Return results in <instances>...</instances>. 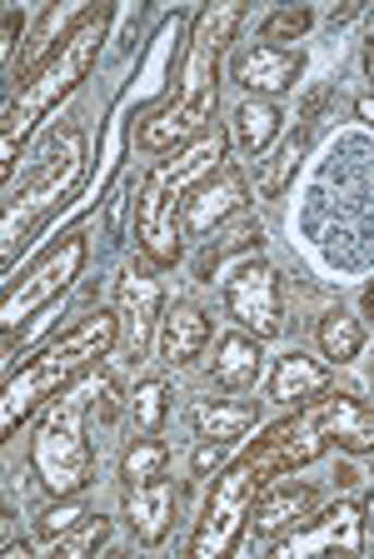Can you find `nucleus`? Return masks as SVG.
I'll return each mask as SVG.
<instances>
[{"instance_id": "nucleus-1", "label": "nucleus", "mask_w": 374, "mask_h": 559, "mask_svg": "<svg viewBox=\"0 0 374 559\" xmlns=\"http://www.w3.org/2000/svg\"><path fill=\"white\" fill-rule=\"evenodd\" d=\"M106 25H110V5H85L65 35H60V50L46 60V66L21 81L15 100L5 105V130H0V160H5V186L15 180V160H21V145L31 140V130L56 110L75 85L91 75L95 56H100V40H106Z\"/></svg>"}, {"instance_id": "nucleus-2", "label": "nucleus", "mask_w": 374, "mask_h": 559, "mask_svg": "<svg viewBox=\"0 0 374 559\" xmlns=\"http://www.w3.org/2000/svg\"><path fill=\"white\" fill-rule=\"evenodd\" d=\"M225 151H230V130L210 126L200 140H190L185 151H176L170 160H160L141 186V205H135V240L155 265H176L185 255V230H180V215H185V195L205 180V175L220 170Z\"/></svg>"}, {"instance_id": "nucleus-3", "label": "nucleus", "mask_w": 374, "mask_h": 559, "mask_svg": "<svg viewBox=\"0 0 374 559\" xmlns=\"http://www.w3.org/2000/svg\"><path fill=\"white\" fill-rule=\"evenodd\" d=\"M116 340H120V314L95 310V314H85L71 335H60L31 365H21L5 380V395H0V440H15V430H21L25 419L36 415L40 405H50L60 390H71L91 365L106 360L110 349H116Z\"/></svg>"}, {"instance_id": "nucleus-4", "label": "nucleus", "mask_w": 374, "mask_h": 559, "mask_svg": "<svg viewBox=\"0 0 374 559\" xmlns=\"http://www.w3.org/2000/svg\"><path fill=\"white\" fill-rule=\"evenodd\" d=\"M95 400H106V380H81L71 390H60L56 400L46 405L36 425V440H31V465H36L40 485L65 500V495H81L85 485L95 479V454L85 444V419H91Z\"/></svg>"}, {"instance_id": "nucleus-5", "label": "nucleus", "mask_w": 374, "mask_h": 559, "mask_svg": "<svg viewBox=\"0 0 374 559\" xmlns=\"http://www.w3.org/2000/svg\"><path fill=\"white\" fill-rule=\"evenodd\" d=\"M81 175H85V135L75 126H56L46 135V145H40V160L31 165V175H21L5 190V260L31 240V230L46 221L50 210L71 200Z\"/></svg>"}, {"instance_id": "nucleus-6", "label": "nucleus", "mask_w": 374, "mask_h": 559, "mask_svg": "<svg viewBox=\"0 0 374 559\" xmlns=\"http://www.w3.org/2000/svg\"><path fill=\"white\" fill-rule=\"evenodd\" d=\"M265 485H269V479L260 475L250 460H234V465H225L220 475H215V485H210L205 520L195 524L190 555H195V559L230 555V549L240 545V535H245V524H250V514H255V500H260V489H265Z\"/></svg>"}, {"instance_id": "nucleus-7", "label": "nucleus", "mask_w": 374, "mask_h": 559, "mask_svg": "<svg viewBox=\"0 0 374 559\" xmlns=\"http://www.w3.org/2000/svg\"><path fill=\"white\" fill-rule=\"evenodd\" d=\"M225 305L230 320L255 340H275L285 330V290H280V270L265 260H245L225 285Z\"/></svg>"}, {"instance_id": "nucleus-8", "label": "nucleus", "mask_w": 374, "mask_h": 559, "mask_svg": "<svg viewBox=\"0 0 374 559\" xmlns=\"http://www.w3.org/2000/svg\"><path fill=\"white\" fill-rule=\"evenodd\" d=\"M240 21H245V5H240V0H225V5H210V11L200 15L185 70H180V81H185L180 85V100H200V95L220 91V56L234 40Z\"/></svg>"}, {"instance_id": "nucleus-9", "label": "nucleus", "mask_w": 374, "mask_h": 559, "mask_svg": "<svg viewBox=\"0 0 374 559\" xmlns=\"http://www.w3.org/2000/svg\"><path fill=\"white\" fill-rule=\"evenodd\" d=\"M325 444H329V435L319 430L315 415L300 405L290 419L269 425V430L245 450V460H250V465H255L265 479H285V475H294L300 465L319 460V454H325Z\"/></svg>"}, {"instance_id": "nucleus-10", "label": "nucleus", "mask_w": 374, "mask_h": 559, "mask_svg": "<svg viewBox=\"0 0 374 559\" xmlns=\"http://www.w3.org/2000/svg\"><path fill=\"white\" fill-rule=\"evenodd\" d=\"M81 270H85V235H71V240H60L56 250H50V255L40 260V265L31 270V275H25L11 295H5V305H0L5 330H15L25 314H36L40 305H50L75 275H81Z\"/></svg>"}, {"instance_id": "nucleus-11", "label": "nucleus", "mask_w": 374, "mask_h": 559, "mask_svg": "<svg viewBox=\"0 0 374 559\" xmlns=\"http://www.w3.org/2000/svg\"><path fill=\"white\" fill-rule=\"evenodd\" d=\"M215 105H220V91L200 95V100H170V105H160V110L141 116V126H135V145H141V151H155V155L185 151L190 140H200L205 130H210Z\"/></svg>"}, {"instance_id": "nucleus-12", "label": "nucleus", "mask_w": 374, "mask_h": 559, "mask_svg": "<svg viewBox=\"0 0 374 559\" xmlns=\"http://www.w3.org/2000/svg\"><path fill=\"white\" fill-rule=\"evenodd\" d=\"M240 210H245V175H240V165H220V170L205 175V180L185 195L180 230L185 235H210L215 225L234 221Z\"/></svg>"}, {"instance_id": "nucleus-13", "label": "nucleus", "mask_w": 374, "mask_h": 559, "mask_svg": "<svg viewBox=\"0 0 374 559\" xmlns=\"http://www.w3.org/2000/svg\"><path fill=\"white\" fill-rule=\"evenodd\" d=\"M360 514H364V510H354V504H335V510L319 514L315 530L294 524V535L280 539V545H275V555H280V559H294V555H310V549H329V545H339V549H350V555H360V549H364V520H360Z\"/></svg>"}, {"instance_id": "nucleus-14", "label": "nucleus", "mask_w": 374, "mask_h": 559, "mask_svg": "<svg viewBox=\"0 0 374 559\" xmlns=\"http://www.w3.org/2000/svg\"><path fill=\"white\" fill-rule=\"evenodd\" d=\"M319 510V489L315 485H294L290 475L269 479L255 500V530L260 535H280V530H294V524H310Z\"/></svg>"}, {"instance_id": "nucleus-15", "label": "nucleus", "mask_w": 374, "mask_h": 559, "mask_svg": "<svg viewBox=\"0 0 374 559\" xmlns=\"http://www.w3.org/2000/svg\"><path fill=\"white\" fill-rule=\"evenodd\" d=\"M120 325L130 330V360L145 355V340H150V325H155V310H160V280L150 275L145 265H130L120 275Z\"/></svg>"}, {"instance_id": "nucleus-16", "label": "nucleus", "mask_w": 374, "mask_h": 559, "mask_svg": "<svg viewBox=\"0 0 374 559\" xmlns=\"http://www.w3.org/2000/svg\"><path fill=\"white\" fill-rule=\"evenodd\" d=\"M310 415L315 425L345 450H374V405H360L354 395H319L310 400Z\"/></svg>"}, {"instance_id": "nucleus-17", "label": "nucleus", "mask_w": 374, "mask_h": 559, "mask_svg": "<svg viewBox=\"0 0 374 559\" xmlns=\"http://www.w3.org/2000/svg\"><path fill=\"white\" fill-rule=\"evenodd\" d=\"M125 504H130V530L141 545H160L170 520H176V479L155 475L145 485H125Z\"/></svg>"}, {"instance_id": "nucleus-18", "label": "nucleus", "mask_w": 374, "mask_h": 559, "mask_svg": "<svg viewBox=\"0 0 374 559\" xmlns=\"http://www.w3.org/2000/svg\"><path fill=\"white\" fill-rule=\"evenodd\" d=\"M205 345H210V320H205L200 305H170L160 314V360L170 370L195 365L205 355Z\"/></svg>"}, {"instance_id": "nucleus-19", "label": "nucleus", "mask_w": 374, "mask_h": 559, "mask_svg": "<svg viewBox=\"0 0 374 559\" xmlns=\"http://www.w3.org/2000/svg\"><path fill=\"white\" fill-rule=\"evenodd\" d=\"M234 81L255 95H285L300 81V56L280 46H250L245 56L234 60Z\"/></svg>"}, {"instance_id": "nucleus-20", "label": "nucleus", "mask_w": 374, "mask_h": 559, "mask_svg": "<svg viewBox=\"0 0 374 559\" xmlns=\"http://www.w3.org/2000/svg\"><path fill=\"white\" fill-rule=\"evenodd\" d=\"M329 384V370L319 360H310V355H300V349H290L280 365H275V380H269V400H280V405H310V400L325 395Z\"/></svg>"}, {"instance_id": "nucleus-21", "label": "nucleus", "mask_w": 374, "mask_h": 559, "mask_svg": "<svg viewBox=\"0 0 374 559\" xmlns=\"http://www.w3.org/2000/svg\"><path fill=\"white\" fill-rule=\"evenodd\" d=\"M260 365H265L260 340L240 330V335H225L220 345H215L210 374H215V384H225V390H250V384L260 380Z\"/></svg>"}, {"instance_id": "nucleus-22", "label": "nucleus", "mask_w": 374, "mask_h": 559, "mask_svg": "<svg viewBox=\"0 0 374 559\" xmlns=\"http://www.w3.org/2000/svg\"><path fill=\"white\" fill-rule=\"evenodd\" d=\"M255 419H260L255 400H200V405H195L200 440H215V444L240 440L245 430H255Z\"/></svg>"}, {"instance_id": "nucleus-23", "label": "nucleus", "mask_w": 374, "mask_h": 559, "mask_svg": "<svg viewBox=\"0 0 374 559\" xmlns=\"http://www.w3.org/2000/svg\"><path fill=\"white\" fill-rule=\"evenodd\" d=\"M304 140H310V130L304 126H294L290 135L275 145V155L269 160H260V175H255V190L265 200H275L285 186H290V175H294V165H300V155H304Z\"/></svg>"}, {"instance_id": "nucleus-24", "label": "nucleus", "mask_w": 374, "mask_h": 559, "mask_svg": "<svg viewBox=\"0 0 374 559\" xmlns=\"http://www.w3.org/2000/svg\"><path fill=\"white\" fill-rule=\"evenodd\" d=\"M275 135H280V110L269 100H245L234 110V140H240L245 155H260Z\"/></svg>"}, {"instance_id": "nucleus-25", "label": "nucleus", "mask_w": 374, "mask_h": 559, "mask_svg": "<svg viewBox=\"0 0 374 559\" xmlns=\"http://www.w3.org/2000/svg\"><path fill=\"white\" fill-rule=\"evenodd\" d=\"M360 345H364L360 320H354L350 310H339V305H335V310L319 320V349H325V360L350 365L354 355H360Z\"/></svg>"}, {"instance_id": "nucleus-26", "label": "nucleus", "mask_w": 374, "mask_h": 559, "mask_svg": "<svg viewBox=\"0 0 374 559\" xmlns=\"http://www.w3.org/2000/svg\"><path fill=\"white\" fill-rule=\"evenodd\" d=\"M170 469V444H160V440H135L125 450V460H120V479L125 485H145V479H155V475H165Z\"/></svg>"}, {"instance_id": "nucleus-27", "label": "nucleus", "mask_w": 374, "mask_h": 559, "mask_svg": "<svg viewBox=\"0 0 374 559\" xmlns=\"http://www.w3.org/2000/svg\"><path fill=\"white\" fill-rule=\"evenodd\" d=\"M106 539H110V520H100V514H85L71 535H60L56 545H50V555H56V559H85V555H95V549L106 545Z\"/></svg>"}, {"instance_id": "nucleus-28", "label": "nucleus", "mask_w": 374, "mask_h": 559, "mask_svg": "<svg viewBox=\"0 0 374 559\" xmlns=\"http://www.w3.org/2000/svg\"><path fill=\"white\" fill-rule=\"evenodd\" d=\"M165 409H170V384H165V380H145L141 390L130 395V419H135V430H141V435L160 430Z\"/></svg>"}, {"instance_id": "nucleus-29", "label": "nucleus", "mask_w": 374, "mask_h": 559, "mask_svg": "<svg viewBox=\"0 0 374 559\" xmlns=\"http://www.w3.org/2000/svg\"><path fill=\"white\" fill-rule=\"evenodd\" d=\"M250 245H260V221H255V215H240V225H234L230 235H220V240H215L210 250L200 255V265H195V270H200V280L210 275V270L220 265L225 255H234V250H250Z\"/></svg>"}, {"instance_id": "nucleus-30", "label": "nucleus", "mask_w": 374, "mask_h": 559, "mask_svg": "<svg viewBox=\"0 0 374 559\" xmlns=\"http://www.w3.org/2000/svg\"><path fill=\"white\" fill-rule=\"evenodd\" d=\"M310 21H315V15L304 11V5H285V11H275L265 25H260V40L285 50V40H300V35L310 31Z\"/></svg>"}, {"instance_id": "nucleus-31", "label": "nucleus", "mask_w": 374, "mask_h": 559, "mask_svg": "<svg viewBox=\"0 0 374 559\" xmlns=\"http://www.w3.org/2000/svg\"><path fill=\"white\" fill-rule=\"evenodd\" d=\"M71 500H75V495H65L56 510H46V514L36 520V539H40V545H56L60 535H71L75 524L85 520V510H81V504H71Z\"/></svg>"}, {"instance_id": "nucleus-32", "label": "nucleus", "mask_w": 374, "mask_h": 559, "mask_svg": "<svg viewBox=\"0 0 374 559\" xmlns=\"http://www.w3.org/2000/svg\"><path fill=\"white\" fill-rule=\"evenodd\" d=\"M21 31H25V25H21V15H15V11H5V46H0V50H5V66H11V60H15V40H21Z\"/></svg>"}, {"instance_id": "nucleus-33", "label": "nucleus", "mask_w": 374, "mask_h": 559, "mask_svg": "<svg viewBox=\"0 0 374 559\" xmlns=\"http://www.w3.org/2000/svg\"><path fill=\"white\" fill-rule=\"evenodd\" d=\"M220 454H225V444L205 440V444H200V454H195V469H200V475H205V469H210V465H220Z\"/></svg>"}, {"instance_id": "nucleus-34", "label": "nucleus", "mask_w": 374, "mask_h": 559, "mask_svg": "<svg viewBox=\"0 0 374 559\" xmlns=\"http://www.w3.org/2000/svg\"><path fill=\"white\" fill-rule=\"evenodd\" d=\"M354 110H360V120H370V126H374V95H360V100H354Z\"/></svg>"}, {"instance_id": "nucleus-35", "label": "nucleus", "mask_w": 374, "mask_h": 559, "mask_svg": "<svg viewBox=\"0 0 374 559\" xmlns=\"http://www.w3.org/2000/svg\"><path fill=\"white\" fill-rule=\"evenodd\" d=\"M364 314H370V320H374V285H370V290H364Z\"/></svg>"}, {"instance_id": "nucleus-36", "label": "nucleus", "mask_w": 374, "mask_h": 559, "mask_svg": "<svg viewBox=\"0 0 374 559\" xmlns=\"http://www.w3.org/2000/svg\"><path fill=\"white\" fill-rule=\"evenodd\" d=\"M364 70H370V81H374V46L364 50Z\"/></svg>"}, {"instance_id": "nucleus-37", "label": "nucleus", "mask_w": 374, "mask_h": 559, "mask_svg": "<svg viewBox=\"0 0 374 559\" xmlns=\"http://www.w3.org/2000/svg\"><path fill=\"white\" fill-rule=\"evenodd\" d=\"M364 35H370V46H374V11L364 15Z\"/></svg>"}, {"instance_id": "nucleus-38", "label": "nucleus", "mask_w": 374, "mask_h": 559, "mask_svg": "<svg viewBox=\"0 0 374 559\" xmlns=\"http://www.w3.org/2000/svg\"><path fill=\"white\" fill-rule=\"evenodd\" d=\"M364 524H370V530H374V500L364 504Z\"/></svg>"}, {"instance_id": "nucleus-39", "label": "nucleus", "mask_w": 374, "mask_h": 559, "mask_svg": "<svg viewBox=\"0 0 374 559\" xmlns=\"http://www.w3.org/2000/svg\"><path fill=\"white\" fill-rule=\"evenodd\" d=\"M370 380H374V360H370Z\"/></svg>"}]
</instances>
